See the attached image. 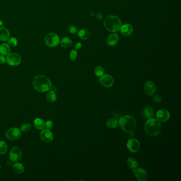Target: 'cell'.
Returning <instances> with one entry per match:
<instances>
[{
  "mask_svg": "<svg viewBox=\"0 0 181 181\" xmlns=\"http://www.w3.org/2000/svg\"><path fill=\"white\" fill-rule=\"evenodd\" d=\"M60 44L63 48H68L72 45V41L69 38L64 37L60 41Z\"/></svg>",
  "mask_w": 181,
  "mask_h": 181,
  "instance_id": "25",
  "label": "cell"
},
{
  "mask_svg": "<svg viewBox=\"0 0 181 181\" xmlns=\"http://www.w3.org/2000/svg\"><path fill=\"white\" fill-rule=\"evenodd\" d=\"M12 170L15 173L21 174L24 172V167L20 162H16L13 165Z\"/></svg>",
  "mask_w": 181,
  "mask_h": 181,
  "instance_id": "19",
  "label": "cell"
},
{
  "mask_svg": "<svg viewBox=\"0 0 181 181\" xmlns=\"http://www.w3.org/2000/svg\"><path fill=\"white\" fill-rule=\"evenodd\" d=\"M127 146V149L131 152L133 153H138L140 149V142L138 140H136V139H131L128 140Z\"/></svg>",
  "mask_w": 181,
  "mask_h": 181,
  "instance_id": "10",
  "label": "cell"
},
{
  "mask_svg": "<svg viewBox=\"0 0 181 181\" xmlns=\"http://www.w3.org/2000/svg\"><path fill=\"white\" fill-rule=\"evenodd\" d=\"M46 99L49 103H54L56 101L57 99V95L54 91H50L47 93Z\"/></svg>",
  "mask_w": 181,
  "mask_h": 181,
  "instance_id": "23",
  "label": "cell"
},
{
  "mask_svg": "<svg viewBox=\"0 0 181 181\" xmlns=\"http://www.w3.org/2000/svg\"><path fill=\"white\" fill-rule=\"evenodd\" d=\"M3 24V21L0 20V26H2Z\"/></svg>",
  "mask_w": 181,
  "mask_h": 181,
  "instance_id": "38",
  "label": "cell"
},
{
  "mask_svg": "<svg viewBox=\"0 0 181 181\" xmlns=\"http://www.w3.org/2000/svg\"><path fill=\"white\" fill-rule=\"evenodd\" d=\"M119 41V36L116 34H110L107 39V45L113 46H115L118 44Z\"/></svg>",
  "mask_w": 181,
  "mask_h": 181,
  "instance_id": "17",
  "label": "cell"
},
{
  "mask_svg": "<svg viewBox=\"0 0 181 181\" xmlns=\"http://www.w3.org/2000/svg\"><path fill=\"white\" fill-rule=\"evenodd\" d=\"M135 173V177L138 181H146L147 180L148 174L142 168H136L133 170Z\"/></svg>",
  "mask_w": 181,
  "mask_h": 181,
  "instance_id": "12",
  "label": "cell"
},
{
  "mask_svg": "<svg viewBox=\"0 0 181 181\" xmlns=\"http://www.w3.org/2000/svg\"><path fill=\"white\" fill-rule=\"evenodd\" d=\"M170 113L168 110H161L157 112L156 113V119L159 122H165L170 119Z\"/></svg>",
  "mask_w": 181,
  "mask_h": 181,
  "instance_id": "13",
  "label": "cell"
},
{
  "mask_svg": "<svg viewBox=\"0 0 181 181\" xmlns=\"http://www.w3.org/2000/svg\"><path fill=\"white\" fill-rule=\"evenodd\" d=\"M8 44L10 46L12 47L17 46L18 45V41L15 37H10L8 39Z\"/></svg>",
  "mask_w": 181,
  "mask_h": 181,
  "instance_id": "30",
  "label": "cell"
},
{
  "mask_svg": "<svg viewBox=\"0 0 181 181\" xmlns=\"http://www.w3.org/2000/svg\"><path fill=\"white\" fill-rule=\"evenodd\" d=\"M144 90L146 94L148 96H151L153 95L156 92V88L155 84L151 81H149L146 82L144 86Z\"/></svg>",
  "mask_w": 181,
  "mask_h": 181,
  "instance_id": "14",
  "label": "cell"
},
{
  "mask_svg": "<svg viewBox=\"0 0 181 181\" xmlns=\"http://www.w3.org/2000/svg\"><path fill=\"white\" fill-rule=\"evenodd\" d=\"M10 46L7 43H3L0 45V54L2 55L7 56L10 53Z\"/></svg>",
  "mask_w": 181,
  "mask_h": 181,
  "instance_id": "18",
  "label": "cell"
},
{
  "mask_svg": "<svg viewBox=\"0 0 181 181\" xmlns=\"http://www.w3.org/2000/svg\"><path fill=\"white\" fill-rule=\"evenodd\" d=\"M107 127L110 129H114L118 127L119 125V122L115 119H111L107 121L106 123Z\"/></svg>",
  "mask_w": 181,
  "mask_h": 181,
  "instance_id": "26",
  "label": "cell"
},
{
  "mask_svg": "<svg viewBox=\"0 0 181 181\" xmlns=\"http://www.w3.org/2000/svg\"><path fill=\"white\" fill-rule=\"evenodd\" d=\"M10 38V32L7 28L4 27H0V41H6Z\"/></svg>",
  "mask_w": 181,
  "mask_h": 181,
  "instance_id": "16",
  "label": "cell"
},
{
  "mask_svg": "<svg viewBox=\"0 0 181 181\" xmlns=\"http://www.w3.org/2000/svg\"><path fill=\"white\" fill-rule=\"evenodd\" d=\"M6 58L4 55H0V64H3L6 63Z\"/></svg>",
  "mask_w": 181,
  "mask_h": 181,
  "instance_id": "35",
  "label": "cell"
},
{
  "mask_svg": "<svg viewBox=\"0 0 181 181\" xmlns=\"http://www.w3.org/2000/svg\"><path fill=\"white\" fill-rule=\"evenodd\" d=\"M6 62L11 66H19L21 62L20 55L17 53H10L6 58Z\"/></svg>",
  "mask_w": 181,
  "mask_h": 181,
  "instance_id": "6",
  "label": "cell"
},
{
  "mask_svg": "<svg viewBox=\"0 0 181 181\" xmlns=\"http://www.w3.org/2000/svg\"><path fill=\"white\" fill-rule=\"evenodd\" d=\"M95 74L97 77H101L102 75H104V69L103 67L101 66H98L96 67L95 69Z\"/></svg>",
  "mask_w": 181,
  "mask_h": 181,
  "instance_id": "28",
  "label": "cell"
},
{
  "mask_svg": "<svg viewBox=\"0 0 181 181\" xmlns=\"http://www.w3.org/2000/svg\"><path fill=\"white\" fill-rule=\"evenodd\" d=\"M53 126H54V123H53L52 121H51V120H49L45 123V127H46V129L50 130V129H52Z\"/></svg>",
  "mask_w": 181,
  "mask_h": 181,
  "instance_id": "33",
  "label": "cell"
},
{
  "mask_svg": "<svg viewBox=\"0 0 181 181\" xmlns=\"http://www.w3.org/2000/svg\"><path fill=\"white\" fill-rule=\"evenodd\" d=\"M34 125L36 129L39 130H42L45 127V122L44 119L40 118H37L34 121Z\"/></svg>",
  "mask_w": 181,
  "mask_h": 181,
  "instance_id": "21",
  "label": "cell"
},
{
  "mask_svg": "<svg viewBox=\"0 0 181 181\" xmlns=\"http://www.w3.org/2000/svg\"><path fill=\"white\" fill-rule=\"evenodd\" d=\"M118 122L121 128L125 132L129 133L133 132L136 126V122L135 118L128 115L121 117Z\"/></svg>",
  "mask_w": 181,
  "mask_h": 181,
  "instance_id": "3",
  "label": "cell"
},
{
  "mask_svg": "<svg viewBox=\"0 0 181 181\" xmlns=\"http://www.w3.org/2000/svg\"><path fill=\"white\" fill-rule=\"evenodd\" d=\"M35 89L40 93H45L52 89V82L48 77L44 75H38L32 80Z\"/></svg>",
  "mask_w": 181,
  "mask_h": 181,
  "instance_id": "1",
  "label": "cell"
},
{
  "mask_svg": "<svg viewBox=\"0 0 181 181\" xmlns=\"http://www.w3.org/2000/svg\"><path fill=\"white\" fill-rule=\"evenodd\" d=\"M60 38L58 35L51 32L47 34L45 38V42L47 46L54 47L58 46L60 43Z\"/></svg>",
  "mask_w": 181,
  "mask_h": 181,
  "instance_id": "5",
  "label": "cell"
},
{
  "mask_svg": "<svg viewBox=\"0 0 181 181\" xmlns=\"http://www.w3.org/2000/svg\"><path fill=\"white\" fill-rule=\"evenodd\" d=\"M162 98L161 96L159 95H155L153 96V101L155 103H160L162 101Z\"/></svg>",
  "mask_w": 181,
  "mask_h": 181,
  "instance_id": "34",
  "label": "cell"
},
{
  "mask_svg": "<svg viewBox=\"0 0 181 181\" xmlns=\"http://www.w3.org/2000/svg\"><path fill=\"white\" fill-rule=\"evenodd\" d=\"M78 56V53H77V50H73L71 51L70 53V58L72 61H75Z\"/></svg>",
  "mask_w": 181,
  "mask_h": 181,
  "instance_id": "31",
  "label": "cell"
},
{
  "mask_svg": "<svg viewBox=\"0 0 181 181\" xmlns=\"http://www.w3.org/2000/svg\"><path fill=\"white\" fill-rule=\"evenodd\" d=\"M101 84L105 88H110L114 84V79L110 75L104 74L100 77L99 80Z\"/></svg>",
  "mask_w": 181,
  "mask_h": 181,
  "instance_id": "9",
  "label": "cell"
},
{
  "mask_svg": "<svg viewBox=\"0 0 181 181\" xmlns=\"http://www.w3.org/2000/svg\"><path fill=\"white\" fill-rule=\"evenodd\" d=\"M104 25L108 32H115L120 29L122 26L121 21L116 16L109 15L105 19Z\"/></svg>",
  "mask_w": 181,
  "mask_h": 181,
  "instance_id": "4",
  "label": "cell"
},
{
  "mask_svg": "<svg viewBox=\"0 0 181 181\" xmlns=\"http://www.w3.org/2000/svg\"><path fill=\"white\" fill-rule=\"evenodd\" d=\"M32 129V125L29 123L24 124L21 127L20 130L23 132H28Z\"/></svg>",
  "mask_w": 181,
  "mask_h": 181,
  "instance_id": "29",
  "label": "cell"
},
{
  "mask_svg": "<svg viewBox=\"0 0 181 181\" xmlns=\"http://www.w3.org/2000/svg\"><path fill=\"white\" fill-rule=\"evenodd\" d=\"M127 164L129 166L130 169H131V170H135V169H136L138 167V162L136 161V159L133 158H129L127 161Z\"/></svg>",
  "mask_w": 181,
  "mask_h": 181,
  "instance_id": "24",
  "label": "cell"
},
{
  "mask_svg": "<svg viewBox=\"0 0 181 181\" xmlns=\"http://www.w3.org/2000/svg\"><path fill=\"white\" fill-rule=\"evenodd\" d=\"M23 157V151L18 147L12 148L9 153V158L12 162H18Z\"/></svg>",
  "mask_w": 181,
  "mask_h": 181,
  "instance_id": "8",
  "label": "cell"
},
{
  "mask_svg": "<svg viewBox=\"0 0 181 181\" xmlns=\"http://www.w3.org/2000/svg\"><path fill=\"white\" fill-rule=\"evenodd\" d=\"M81 47H82V44H81V43H80V42H78V43L75 44V48L76 50H79V49H80Z\"/></svg>",
  "mask_w": 181,
  "mask_h": 181,
  "instance_id": "36",
  "label": "cell"
},
{
  "mask_svg": "<svg viewBox=\"0 0 181 181\" xmlns=\"http://www.w3.org/2000/svg\"><path fill=\"white\" fill-rule=\"evenodd\" d=\"M78 36L83 40H87L89 39L92 36L91 32L87 29H81L78 32Z\"/></svg>",
  "mask_w": 181,
  "mask_h": 181,
  "instance_id": "20",
  "label": "cell"
},
{
  "mask_svg": "<svg viewBox=\"0 0 181 181\" xmlns=\"http://www.w3.org/2000/svg\"><path fill=\"white\" fill-rule=\"evenodd\" d=\"M21 135V131L17 127H12L8 129L6 133V138L10 141L18 140L20 138Z\"/></svg>",
  "mask_w": 181,
  "mask_h": 181,
  "instance_id": "7",
  "label": "cell"
},
{
  "mask_svg": "<svg viewBox=\"0 0 181 181\" xmlns=\"http://www.w3.org/2000/svg\"><path fill=\"white\" fill-rule=\"evenodd\" d=\"M119 30L122 35L125 36L131 35V34H132L133 32L132 26L131 24H126L121 26Z\"/></svg>",
  "mask_w": 181,
  "mask_h": 181,
  "instance_id": "15",
  "label": "cell"
},
{
  "mask_svg": "<svg viewBox=\"0 0 181 181\" xmlns=\"http://www.w3.org/2000/svg\"><path fill=\"white\" fill-rule=\"evenodd\" d=\"M96 17H97V18L98 20H101V19H102V18H103V15H101V13H97Z\"/></svg>",
  "mask_w": 181,
  "mask_h": 181,
  "instance_id": "37",
  "label": "cell"
},
{
  "mask_svg": "<svg viewBox=\"0 0 181 181\" xmlns=\"http://www.w3.org/2000/svg\"><path fill=\"white\" fill-rule=\"evenodd\" d=\"M1 166H0V169H1Z\"/></svg>",
  "mask_w": 181,
  "mask_h": 181,
  "instance_id": "39",
  "label": "cell"
},
{
  "mask_svg": "<svg viewBox=\"0 0 181 181\" xmlns=\"http://www.w3.org/2000/svg\"><path fill=\"white\" fill-rule=\"evenodd\" d=\"M8 151V146L3 141H0V155H3Z\"/></svg>",
  "mask_w": 181,
  "mask_h": 181,
  "instance_id": "27",
  "label": "cell"
},
{
  "mask_svg": "<svg viewBox=\"0 0 181 181\" xmlns=\"http://www.w3.org/2000/svg\"><path fill=\"white\" fill-rule=\"evenodd\" d=\"M40 137L43 141L46 143H49L53 140L54 136L50 130L44 129L42 130V131L41 132Z\"/></svg>",
  "mask_w": 181,
  "mask_h": 181,
  "instance_id": "11",
  "label": "cell"
},
{
  "mask_svg": "<svg viewBox=\"0 0 181 181\" xmlns=\"http://www.w3.org/2000/svg\"><path fill=\"white\" fill-rule=\"evenodd\" d=\"M161 124L157 119L154 118L148 119L144 125L145 132L149 136H157L161 133Z\"/></svg>",
  "mask_w": 181,
  "mask_h": 181,
  "instance_id": "2",
  "label": "cell"
},
{
  "mask_svg": "<svg viewBox=\"0 0 181 181\" xmlns=\"http://www.w3.org/2000/svg\"><path fill=\"white\" fill-rule=\"evenodd\" d=\"M67 32L71 34H75L78 32V29L75 26H70L67 28Z\"/></svg>",
  "mask_w": 181,
  "mask_h": 181,
  "instance_id": "32",
  "label": "cell"
},
{
  "mask_svg": "<svg viewBox=\"0 0 181 181\" xmlns=\"http://www.w3.org/2000/svg\"><path fill=\"white\" fill-rule=\"evenodd\" d=\"M144 113L145 118L148 119H149L153 117L154 111L151 107L147 106L144 109Z\"/></svg>",
  "mask_w": 181,
  "mask_h": 181,
  "instance_id": "22",
  "label": "cell"
}]
</instances>
